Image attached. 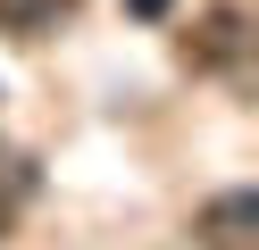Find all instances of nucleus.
Returning a JSON list of instances; mask_svg holds the SVG:
<instances>
[{
  "instance_id": "nucleus-1",
  "label": "nucleus",
  "mask_w": 259,
  "mask_h": 250,
  "mask_svg": "<svg viewBox=\"0 0 259 250\" xmlns=\"http://www.w3.org/2000/svg\"><path fill=\"white\" fill-rule=\"evenodd\" d=\"M192 242L201 250H259V192H218L192 209Z\"/></svg>"
},
{
  "instance_id": "nucleus-2",
  "label": "nucleus",
  "mask_w": 259,
  "mask_h": 250,
  "mask_svg": "<svg viewBox=\"0 0 259 250\" xmlns=\"http://www.w3.org/2000/svg\"><path fill=\"white\" fill-rule=\"evenodd\" d=\"M242 42H251V33H242V9H234V0H209V9L184 25V59L201 67V75L234 67V59H242Z\"/></svg>"
},
{
  "instance_id": "nucleus-3",
  "label": "nucleus",
  "mask_w": 259,
  "mask_h": 250,
  "mask_svg": "<svg viewBox=\"0 0 259 250\" xmlns=\"http://www.w3.org/2000/svg\"><path fill=\"white\" fill-rule=\"evenodd\" d=\"M59 9H67V0H0V25H9V33H42Z\"/></svg>"
},
{
  "instance_id": "nucleus-4",
  "label": "nucleus",
  "mask_w": 259,
  "mask_h": 250,
  "mask_svg": "<svg viewBox=\"0 0 259 250\" xmlns=\"http://www.w3.org/2000/svg\"><path fill=\"white\" fill-rule=\"evenodd\" d=\"M134 17H167V0H134Z\"/></svg>"
},
{
  "instance_id": "nucleus-5",
  "label": "nucleus",
  "mask_w": 259,
  "mask_h": 250,
  "mask_svg": "<svg viewBox=\"0 0 259 250\" xmlns=\"http://www.w3.org/2000/svg\"><path fill=\"white\" fill-rule=\"evenodd\" d=\"M0 225H9V200H0Z\"/></svg>"
}]
</instances>
